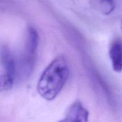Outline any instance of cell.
I'll return each instance as SVG.
<instances>
[{
  "mask_svg": "<svg viewBox=\"0 0 122 122\" xmlns=\"http://www.w3.org/2000/svg\"><path fill=\"white\" fill-rule=\"evenodd\" d=\"M69 76L68 61L63 55L57 56L42 73L37 86L41 97L52 101L61 91Z\"/></svg>",
  "mask_w": 122,
  "mask_h": 122,
  "instance_id": "obj_1",
  "label": "cell"
},
{
  "mask_svg": "<svg viewBox=\"0 0 122 122\" xmlns=\"http://www.w3.org/2000/svg\"><path fill=\"white\" fill-rule=\"evenodd\" d=\"M89 112L80 101H76L68 108L65 117L58 122H88Z\"/></svg>",
  "mask_w": 122,
  "mask_h": 122,
  "instance_id": "obj_2",
  "label": "cell"
},
{
  "mask_svg": "<svg viewBox=\"0 0 122 122\" xmlns=\"http://www.w3.org/2000/svg\"><path fill=\"white\" fill-rule=\"evenodd\" d=\"M108 53L113 70L116 72H121L122 71V41L117 39L112 42L110 46Z\"/></svg>",
  "mask_w": 122,
  "mask_h": 122,
  "instance_id": "obj_3",
  "label": "cell"
},
{
  "mask_svg": "<svg viewBox=\"0 0 122 122\" xmlns=\"http://www.w3.org/2000/svg\"><path fill=\"white\" fill-rule=\"evenodd\" d=\"M0 60L5 70V73L14 78L16 71V64L13 54L7 46H2L0 50Z\"/></svg>",
  "mask_w": 122,
  "mask_h": 122,
  "instance_id": "obj_4",
  "label": "cell"
},
{
  "mask_svg": "<svg viewBox=\"0 0 122 122\" xmlns=\"http://www.w3.org/2000/svg\"><path fill=\"white\" fill-rule=\"evenodd\" d=\"M91 7L103 15H109L115 9L114 0H90Z\"/></svg>",
  "mask_w": 122,
  "mask_h": 122,
  "instance_id": "obj_5",
  "label": "cell"
},
{
  "mask_svg": "<svg viewBox=\"0 0 122 122\" xmlns=\"http://www.w3.org/2000/svg\"><path fill=\"white\" fill-rule=\"evenodd\" d=\"M27 41V55L35 56L38 46L39 36L37 31L33 27H29L28 30Z\"/></svg>",
  "mask_w": 122,
  "mask_h": 122,
  "instance_id": "obj_6",
  "label": "cell"
},
{
  "mask_svg": "<svg viewBox=\"0 0 122 122\" xmlns=\"http://www.w3.org/2000/svg\"><path fill=\"white\" fill-rule=\"evenodd\" d=\"M14 77L7 73L0 75V92L11 89L14 84Z\"/></svg>",
  "mask_w": 122,
  "mask_h": 122,
  "instance_id": "obj_7",
  "label": "cell"
},
{
  "mask_svg": "<svg viewBox=\"0 0 122 122\" xmlns=\"http://www.w3.org/2000/svg\"><path fill=\"white\" fill-rule=\"evenodd\" d=\"M120 27H121V30L122 31V21H121V25H120Z\"/></svg>",
  "mask_w": 122,
  "mask_h": 122,
  "instance_id": "obj_8",
  "label": "cell"
}]
</instances>
